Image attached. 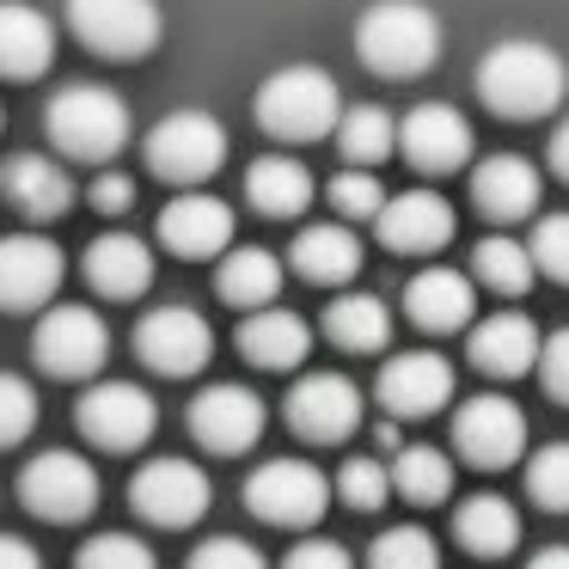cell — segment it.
<instances>
[{
	"label": "cell",
	"mask_w": 569,
	"mask_h": 569,
	"mask_svg": "<svg viewBox=\"0 0 569 569\" xmlns=\"http://www.w3.org/2000/svg\"><path fill=\"white\" fill-rule=\"evenodd\" d=\"M478 92H483V104H490L496 117L527 123V117H545V111L563 104L569 62L539 38H502V43H490V50L478 56Z\"/></svg>",
	"instance_id": "6da1fadb"
},
{
	"label": "cell",
	"mask_w": 569,
	"mask_h": 569,
	"mask_svg": "<svg viewBox=\"0 0 569 569\" xmlns=\"http://www.w3.org/2000/svg\"><path fill=\"white\" fill-rule=\"evenodd\" d=\"M356 50L373 74L386 80H417L441 56V19L422 0H373L356 19Z\"/></svg>",
	"instance_id": "7a4b0ae2"
},
{
	"label": "cell",
	"mask_w": 569,
	"mask_h": 569,
	"mask_svg": "<svg viewBox=\"0 0 569 569\" xmlns=\"http://www.w3.org/2000/svg\"><path fill=\"white\" fill-rule=\"evenodd\" d=\"M251 111H258V123L282 141H319V136H331L337 117H343V87H337L331 68H319V62H288L258 87Z\"/></svg>",
	"instance_id": "3957f363"
},
{
	"label": "cell",
	"mask_w": 569,
	"mask_h": 569,
	"mask_svg": "<svg viewBox=\"0 0 569 569\" xmlns=\"http://www.w3.org/2000/svg\"><path fill=\"white\" fill-rule=\"evenodd\" d=\"M43 129L62 148V160H117V148L129 141V99L99 80H74V87L50 92Z\"/></svg>",
	"instance_id": "277c9868"
},
{
	"label": "cell",
	"mask_w": 569,
	"mask_h": 569,
	"mask_svg": "<svg viewBox=\"0 0 569 569\" xmlns=\"http://www.w3.org/2000/svg\"><path fill=\"white\" fill-rule=\"evenodd\" d=\"M221 160H227V129L209 111H190L184 104V111H166L148 129V166L184 190H202L221 172Z\"/></svg>",
	"instance_id": "5b68a950"
},
{
	"label": "cell",
	"mask_w": 569,
	"mask_h": 569,
	"mask_svg": "<svg viewBox=\"0 0 569 569\" xmlns=\"http://www.w3.org/2000/svg\"><path fill=\"white\" fill-rule=\"evenodd\" d=\"M19 496L38 520H56V527H74L99 508V471H92L87 453L74 447H43L38 459H26L19 471Z\"/></svg>",
	"instance_id": "8992f818"
},
{
	"label": "cell",
	"mask_w": 569,
	"mask_h": 569,
	"mask_svg": "<svg viewBox=\"0 0 569 569\" xmlns=\"http://www.w3.org/2000/svg\"><path fill=\"white\" fill-rule=\"evenodd\" d=\"M31 356H38V368L56 373V380H87V373H99L104 356H111V331H104V319L92 307H80V300H50L38 331H31Z\"/></svg>",
	"instance_id": "52a82bcc"
},
{
	"label": "cell",
	"mask_w": 569,
	"mask_h": 569,
	"mask_svg": "<svg viewBox=\"0 0 569 569\" xmlns=\"http://www.w3.org/2000/svg\"><path fill=\"white\" fill-rule=\"evenodd\" d=\"M246 508L270 527H312L331 508V478L312 459H263L246 478Z\"/></svg>",
	"instance_id": "ba28073f"
},
{
	"label": "cell",
	"mask_w": 569,
	"mask_h": 569,
	"mask_svg": "<svg viewBox=\"0 0 569 569\" xmlns=\"http://www.w3.org/2000/svg\"><path fill=\"white\" fill-rule=\"evenodd\" d=\"M209 471L197 466V459H178V453H160L148 459V466L129 478V502H136L141 520H153V527H197L202 515H209Z\"/></svg>",
	"instance_id": "9c48e42d"
},
{
	"label": "cell",
	"mask_w": 569,
	"mask_h": 569,
	"mask_svg": "<svg viewBox=\"0 0 569 569\" xmlns=\"http://www.w3.org/2000/svg\"><path fill=\"white\" fill-rule=\"evenodd\" d=\"M68 26L99 56H148L166 38L160 0H68Z\"/></svg>",
	"instance_id": "30bf717a"
},
{
	"label": "cell",
	"mask_w": 569,
	"mask_h": 569,
	"mask_svg": "<svg viewBox=\"0 0 569 569\" xmlns=\"http://www.w3.org/2000/svg\"><path fill=\"white\" fill-rule=\"evenodd\" d=\"M136 356L148 361L153 373H172V380H184V373L209 368L214 331H209V319H202L197 307H184V300H166V307L141 312V325H136Z\"/></svg>",
	"instance_id": "8fae6325"
},
{
	"label": "cell",
	"mask_w": 569,
	"mask_h": 569,
	"mask_svg": "<svg viewBox=\"0 0 569 569\" xmlns=\"http://www.w3.org/2000/svg\"><path fill=\"white\" fill-rule=\"evenodd\" d=\"M453 447L471 459V466L496 471V466H515L527 453V410L502 392H478L453 410Z\"/></svg>",
	"instance_id": "7c38bea8"
},
{
	"label": "cell",
	"mask_w": 569,
	"mask_h": 569,
	"mask_svg": "<svg viewBox=\"0 0 569 569\" xmlns=\"http://www.w3.org/2000/svg\"><path fill=\"white\" fill-rule=\"evenodd\" d=\"M74 417L87 429V441L111 447V453H129V447H141L153 435V398L136 380H92L80 392Z\"/></svg>",
	"instance_id": "4fadbf2b"
},
{
	"label": "cell",
	"mask_w": 569,
	"mask_h": 569,
	"mask_svg": "<svg viewBox=\"0 0 569 569\" xmlns=\"http://www.w3.org/2000/svg\"><path fill=\"white\" fill-rule=\"evenodd\" d=\"M62 246L50 233H0V307L31 312L50 307L62 288Z\"/></svg>",
	"instance_id": "5bb4252c"
},
{
	"label": "cell",
	"mask_w": 569,
	"mask_h": 569,
	"mask_svg": "<svg viewBox=\"0 0 569 569\" xmlns=\"http://www.w3.org/2000/svg\"><path fill=\"white\" fill-rule=\"evenodd\" d=\"M398 148H405L410 166H422V172H453V166L471 160L478 136H471V117L459 111V104L422 99V104H410L405 123H398Z\"/></svg>",
	"instance_id": "9a60e30c"
},
{
	"label": "cell",
	"mask_w": 569,
	"mask_h": 569,
	"mask_svg": "<svg viewBox=\"0 0 569 569\" xmlns=\"http://www.w3.org/2000/svg\"><path fill=\"white\" fill-rule=\"evenodd\" d=\"M190 435L209 453H246L263 435V398L239 380H214L190 398Z\"/></svg>",
	"instance_id": "2e32d148"
},
{
	"label": "cell",
	"mask_w": 569,
	"mask_h": 569,
	"mask_svg": "<svg viewBox=\"0 0 569 569\" xmlns=\"http://www.w3.org/2000/svg\"><path fill=\"white\" fill-rule=\"evenodd\" d=\"M373 392L392 417H435L453 398V361L435 349H398V356H386Z\"/></svg>",
	"instance_id": "e0dca14e"
},
{
	"label": "cell",
	"mask_w": 569,
	"mask_h": 569,
	"mask_svg": "<svg viewBox=\"0 0 569 569\" xmlns=\"http://www.w3.org/2000/svg\"><path fill=\"white\" fill-rule=\"evenodd\" d=\"M288 422H295V435H307V441H343L361 422L356 380H343V373H331V368L300 373V380L288 386Z\"/></svg>",
	"instance_id": "ac0fdd59"
},
{
	"label": "cell",
	"mask_w": 569,
	"mask_h": 569,
	"mask_svg": "<svg viewBox=\"0 0 569 569\" xmlns=\"http://www.w3.org/2000/svg\"><path fill=\"white\" fill-rule=\"evenodd\" d=\"M373 227H380V239L392 251L429 258V251H441L447 239H453V202H447L441 190H398V197L380 202Z\"/></svg>",
	"instance_id": "d6986e66"
},
{
	"label": "cell",
	"mask_w": 569,
	"mask_h": 569,
	"mask_svg": "<svg viewBox=\"0 0 569 569\" xmlns=\"http://www.w3.org/2000/svg\"><path fill=\"white\" fill-rule=\"evenodd\" d=\"M160 239L178 258H221L233 246V209L214 190H178L160 209Z\"/></svg>",
	"instance_id": "ffe728a7"
},
{
	"label": "cell",
	"mask_w": 569,
	"mask_h": 569,
	"mask_svg": "<svg viewBox=\"0 0 569 569\" xmlns=\"http://www.w3.org/2000/svg\"><path fill=\"white\" fill-rule=\"evenodd\" d=\"M0 190H7V202H13L19 214L56 221V214H68V202H74V172H68L62 160H50V153H13V160L0 166Z\"/></svg>",
	"instance_id": "44dd1931"
},
{
	"label": "cell",
	"mask_w": 569,
	"mask_h": 569,
	"mask_svg": "<svg viewBox=\"0 0 569 569\" xmlns=\"http://www.w3.org/2000/svg\"><path fill=\"white\" fill-rule=\"evenodd\" d=\"M471 202L502 227L520 221V214L539 209V166L527 153H490V160L471 166Z\"/></svg>",
	"instance_id": "7402d4cb"
},
{
	"label": "cell",
	"mask_w": 569,
	"mask_h": 569,
	"mask_svg": "<svg viewBox=\"0 0 569 569\" xmlns=\"http://www.w3.org/2000/svg\"><path fill=\"white\" fill-rule=\"evenodd\" d=\"M87 282L99 288L104 300H136L148 295L153 282V246L141 233H123V227H111V233H99L87 246Z\"/></svg>",
	"instance_id": "603a6c76"
},
{
	"label": "cell",
	"mask_w": 569,
	"mask_h": 569,
	"mask_svg": "<svg viewBox=\"0 0 569 569\" xmlns=\"http://www.w3.org/2000/svg\"><path fill=\"white\" fill-rule=\"evenodd\" d=\"M405 312L422 331H459V325H471V312H478V282L459 276L453 263H429V270L410 276Z\"/></svg>",
	"instance_id": "cb8c5ba5"
},
{
	"label": "cell",
	"mask_w": 569,
	"mask_h": 569,
	"mask_svg": "<svg viewBox=\"0 0 569 569\" xmlns=\"http://www.w3.org/2000/svg\"><path fill=\"white\" fill-rule=\"evenodd\" d=\"M56 62V26L31 0H0V74L38 80Z\"/></svg>",
	"instance_id": "d4e9b609"
},
{
	"label": "cell",
	"mask_w": 569,
	"mask_h": 569,
	"mask_svg": "<svg viewBox=\"0 0 569 569\" xmlns=\"http://www.w3.org/2000/svg\"><path fill=\"white\" fill-rule=\"evenodd\" d=\"M471 361L490 380H520L539 361V325L527 312H490V319L471 325Z\"/></svg>",
	"instance_id": "484cf974"
},
{
	"label": "cell",
	"mask_w": 569,
	"mask_h": 569,
	"mask_svg": "<svg viewBox=\"0 0 569 569\" xmlns=\"http://www.w3.org/2000/svg\"><path fill=\"white\" fill-rule=\"evenodd\" d=\"M307 349H312V331H307V319L288 312V307L246 312V325H239V356H246L251 368H270V373L300 368Z\"/></svg>",
	"instance_id": "4316f807"
},
{
	"label": "cell",
	"mask_w": 569,
	"mask_h": 569,
	"mask_svg": "<svg viewBox=\"0 0 569 569\" xmlns=\"http://www.w3.org/2000/svg\"><path fill=\"white\" fill-rule=\"evenodd\" d=\"M288 258H295V270L307 276V282L343 288V282H356V270H361V239L349 233L343 221H307L295 233V246H288Z\"/></svg>",
	"instance_id": "83f0119b"
},
{
	"label": "cell",
	"mask_w": 569,
	"mask_h": 569,
	"mask_svg": "<svg viewBox=\"0 0 569 569\" xmlns=\"http://www.w3.org/2000/svg\"><path fill=\"white\" fill-rule=\"evenodd\" d=\"M214 288H221V300H233V307L263 312L282 295V258L263 251V246H227L221 263H214Z\"/></svg>",
	"instance_id": "f1b7e54d"
},
{
	"label": "cell",
	"mask_w": 569,
	"mask_h": 569,
	"mask_svg": "<svg viewBox=\"0 0 569 569\" xmlns=\"http://www.w3.org/2000/svg\"><path fill=\"white\" fill-rule=\"evenodd\" d=\"M453 532L466 551L478 557H508L520 545V508L496 490H471L466 502L453 508Z\"/></svg>",
	"instance_id": "f546056e"
},
{
	"label": "cell",
	"mask_w": 569,
	"mask_h": 569,
	"mask_svg": "<svg viewBox=\"0 0 569 569\" xmlns=\"http://www.w3.org/2000/svg\"><path fill=\"white\" fill-rule=\"evenodd\" d=\"M325 331L337 349L368 356V349H386V337H392V307L368 288H337L331 307H325Z\"/></svg>",
	"instance_id": "4dcf8cb0"
},
{
	"label": "cell",
	"mask_w": 569,
	"mask_h": 569,
	"mask_svg": "<svg viewBox=\"0 0 569 569\" xmlns=\"http://www.w3.org/2000/svg\"><path fill=\"white\" fill-rule=\"evenodd\" d=\"M246 197H251L258 214L288 221V214H300L312 202V172L300 160H288V153H263V160H251V172H246Z\"/></svg>",
	"instance_id": "1f68e13d"
},
{
	"label": "cell",
	"mask_w": 569,
	"mask_h": 569,
	"mask_svg": "<svg viewBox=\"0 0 569 569\" xmlns=\"http://www.w3.org/2000/svg\"><path fill=\"white\" fill-rule=\"evenodd\" d=\"M386 483H392L405 502H417V508L447 502V496H453V459H447L441 447H429V441H410V447H398V453H392Z\"/></svg>",
	"instance_id": "d6a6232c"
},
{
	"label": "cell",
	"mask_w": 569,
	"mask_h": 569,
	"mask_svg": "<svg viewBox=\"0 0 569 569\" xmlns=\"http://www.w3.org/2000/svg\"><path fill=\"white\" fill-rule=\"evenodd\" d=\"M331 136H337V148H343V160L356 166V172H373V166L398 148V117L386 111V104L361 99V104H343Z\"/></svg>",
	"instance_id": "836d02e7"
},
{
	"label": "cell",
	"mask_w": 569,
	"mask_h": 569,
	"mask_svg": "<svg viewBox=\"0 0 569 569\" xmlns=\"http://www.w3.org/2000/svg\"><path fill=\"white\" fill-rule=\"evenodd\" d=\"M471 270H478V282L496 288V295H527V288L539 282V270H532V258H527V239H515V233H483L478 246H471Z\"/></svg>",
	"instance_id": "e575fe53"
},
{
	"label": "cell",
	"mask_w": 569,
	"mask_h": 569,
	"mask_svg": "<svg viewBox=\"0 0 569 569\" xmlns=\"http://www.w3.org/2000/svg\"><path fill=\"white\" fill-rule=\"evenodd\" d=\"M368 569H441V545H435L429 527L398 520V527H386L368 545Z\"/></svg>",
	"instance_id": "d590c367"
},
{
	"label": "cell",
	"mask_w": 569,
	"mask_h": 569,
	"mask_svg": "<svg viewBox=\"0 0 569 569\" xmlns=\"http://www.w3.org/2000/svg\"><path fill=\"white\" fill-rule=\"evenodd\" d=\"M527 496L551 515H569V441H545L527 459Z\"/></svg>",
	"instance_id": "8d00e7d4"
},
{
	"label": "cell",
	"mask_w": 569,
	"mask_h": 569,
	"mask_svg": "<svg viewBox=\"0 0 569 569\" xmlns=\"http://www.w3.org/2000/svg\"><path fill=\"white\" fill-rule=\"evenodd\" d=\"M331 496H343L349 508H361V515L386 508V496H392V483H386V459H373V453L343 459V471L331 478Z\"/></svg>",
	"instance_id": "74e56055"
},
{
	"label": "cell",
	"mask_w": 569,
	"mask_h": 569,
	"mask_svg": "<svg viewBox=\"0 0 569 569\" xmlns=\"http://www.w3.org/2000/svg\"><path fill=\"white\" fill-rule=\"evenodd\" d=\"M74 569H160V563H153L148 539H136V532H92L80 545Z\"/></svg>",
	"instance_id": "f35d334b"
},
{
	"label": "cell",
	"mask_w": 569,
	"mask_h": 569,
	"mask_svg": "<svg viewBox=\"0 0 569 569\" xmlns=\"http://www.w3.org/2000/svg\"><path fill=\"white\" fill-rule=\"evenodd\" d=\"M31 429H38V386H31L26 373L0 368V447L26 441Z\"/></svg>",
	"instance_id": "ab89813d"
},
{
	"label": "cell",
	"mask_w": 569,
	"mask_h": 569,
	"mask_svg": "<svg viewBox=\"0 0 569 569\" xmlns=\"http://www.w3.org/2000/svg\"><path fill=\"white\" fill-rule=\"evenodd\" d=\"M386 197H392V190H386L373 172H356V166H343V172L331 178V209L343 214V227L349 221H373Z\"/></svg>",
	"instance_id": "60d3db41"
},
{
	"label": "cell",
	"mask_w": 569,
	"mask_h": 569,
	"mask_svg": "<svg viewBox=\"0 0 569 569\" xmlns=\"http://www.w3.org/2000/svg\"><path fill=\"white\" fill-rule=\"evenodd\" d=\"M527 258L539 276H551V282L569 288V214H539V221H532Z\"/></svg>",
	"instance_id": "b9f144b4"
},
{
	"label": "cell",
	"mask_w": 569,
	"mask_h": 569,
	"mask_svg": "<svg viewBox=\"0 0 569 569\" xmlns=\"http://www.w3.org/2000/svg\"><path fill=\"white\" fill-rule=\"evenodd\" d=\"M184 569H270V563H263V551L251 539H239V532H209V539L190 551Z\"/></svg>",
	"instance_id": "7bdbcfd3"
},
{
	"label": "cell",
	"mask_w": 569,
	"mask_h": 569,
	"mask_svg": "<svg viewBox=\"0 0 569 569\" xmlns=\"http://www.w3.org/2000/svg\"><path fill=\"white\" fill-rule=\"evenodd\" d=\"M282 569H356V557H349L337 539H325V532H307V539L288 545Z\"/></svg>",
	"instance_id": "ee69618b"
},
{
	"label": "cell",
	"mask_w": 569,
	"mask_h": 569,
	"mask_svg": "<svg viewBox=\"0 0 569 569\" xmlns=\"http://www.w3.org/2000/svg\"><path fill=\"white\" fill-rule=\"evenodd\" d=\"M539 380H545V392L557 398V405H569V325L563 331H551V337H539Z\"/></svg>",
	"instance_id": "f6af8a7d"
},
{
	"label": "cell",
	"mask_w": 569,
	"mask_h": 569,
	"mask_svg": "<svg viewBox=\"0 0 569 569\" xmlns=\"http://www.w3.org/2000/svg\"><path fill=\"white\" fill-rule=\"evenodd\" d=\"M87 197H92V209H99V214H129V202H136V178L117 172V166H104V172L92 178Z\"/></svg>",
	"instance_id": "bcb514c9"
},
{
	"label": "cell",
	"mask_w": 569,
	"mask_h": 569,
	"mask_svg": "<svg viewBox=\"0 0 569 569\" xmlns=\"http://www.w3.org/2000/svg\"><path fill=\"white\" fill-rule=\"evenodd\" d=\"M0 569H43L38 545L19 539V532H0Z\"/></svg>",
	"instance_id": "7dc6e473"
},
{
	"label": "cell",
	"mask_w": 569,
	"mask_h": 569,
	"mask_svg": "<svg viewBox=\"0 0 569 569\" xmlns=\"http://www.w3.org/2000/svg\"><path fill=\"white\" fill-rule=\"evenodd\" d=\"M551 172H557V178H569V117L551 129Z\"/></svg>",
	"instance_id": "c3c4849f"
},
{
	"label": "cell",
	"mask_w": 569,
	"mask_h": 569,
	"mask_svg": "<svg viewBox=\"0 0 569 569\" xmlns=\"http://www.w3.org/2000/svg\"><path fill=\"white\" fill-rule=\"evenodd\" d=\"M527 569H569V545H545V551H532Z\"/></svg>",
	"instance_id": "681fc988"
}]
</instances>
